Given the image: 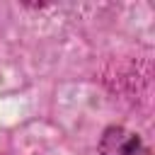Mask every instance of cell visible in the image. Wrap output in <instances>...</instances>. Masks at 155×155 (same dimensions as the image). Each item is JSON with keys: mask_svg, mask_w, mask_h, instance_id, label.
<instances>
[{"mask_svg": "<svg viewBox=\"0 0 155 155\" xmlns=\"http://www.w3.org/2000/svg\"><path fill=\"white\" fill-rule=\"evenodd\" d=\"M99 153L102 155H140L143 143L136 133H131L121 126H111L104 131V136L99 140Z\"/></svg>", "mask_w": 155, "mask_h": 155, "instance_id": "obj_1", "label": "cell"}]
</instances>
